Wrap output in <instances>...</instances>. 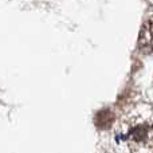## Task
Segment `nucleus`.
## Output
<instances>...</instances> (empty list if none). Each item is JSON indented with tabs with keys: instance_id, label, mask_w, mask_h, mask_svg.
Listing matches in <instances>:
<instances>
[{
	"instance_id": "1",
	"label": "nucleus",
	"mask_w": 153,
	"mask_h": 153,
	"mask_svg": "<svg viewBox=\"0 0 153 153\" xmlns=\"http://www.w3.org/2000/svg\"><path fill=\"white\" fill-rule=\"evenodd\" d=\"M138 48L144 54L153 53V20H148L141 28L138 36Z\"/></svg>"
}]
</instances>
